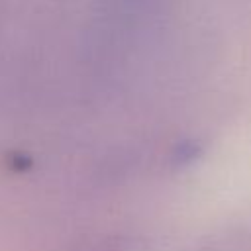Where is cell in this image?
Instances as JSON below:
<instances>
[{"instance_id":"1","label":"cell","mask_w":251,"mask_h":251,"mask_svg":"<svg viewBox=\"0 0 251 251\" xmlns=\"http://www.w3.org/2000/svg\"><path fill=\"white\" fill-rule=\"evenodd\" d=\"M200 155V147L194 143V141H182L178 147H176V153H175V159L178 163H188L192 159H196Z\"/></svg>"}]
</instances>
